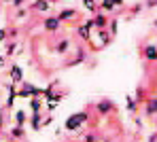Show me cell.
<instances>
[{
	"instance_id": "1",
	"label": "cell",
	"mask_w": 157,
	"mask_h": 142,
	"mask_svg": "<svg viewBox=\"0 0 157 142\" xmlns=\"http://www.w3.org/2000/svg\"><path fill=\"white\" fill-rule=\"evenodd\" d=\"M85 121H87V113H85V110L70 114V117H68V121H66V129H68V132H77Z\"/></svg>"
},
{
	"instance_id": "2",
	"label": "cell",
	"mask_w": 157,
	"mask_h": 142,
	"mask_svg": "<svg viewBox=\"0 0 157 142\" xmlns=\"http://www.w3.org/2000/svg\"><path fill=\"white\" fill-rule=\"evenodd\" d=\"M9 77H11V83H24V70H21V66H17V64H13L11 66V72H9Z\"/></svg>"
},
{
	"instance_id": "3",
	"label": "cell",
	"mask_w": 157,
	"mask_h": 142,
	"mask_svg": "<svg viewBox=\"0 0 157 142\" xmlns=\"http://www.w3.org/2000/svg\"><path fill=\"white\" fill-rule=\"evenodd\" d=\"M113 108H115L113 100H106V98H104V100H100V102L96 104V110H98L100 114H108L110 110H113Z\"/></svg>"
},
{
	"instance_id": "4",
	"label": "cell",
	"mask_w": 157,
	"mask_h": 142,
	"mask_svg": "<svg viewBox=\"0 0 157 142\" xmlns=\"http://www.w3.org/2000/svg\"><path fill=\"white\" fill-rule=\"evenodd\" d=\"M59 26H62V21H59L55 15L45 17V30H47V32H57V30H59Z\"/></svg>"
},
{
	"instance_id": "5",
	"label": "cell",
	"mask_w": 157,
	"mask_h": 142,
	"mask_svg": "<svg viewBox=\"0 0 157 142\" xmlns=\"http://www.w3.org/2000/svg\"><path fill=\"white\" fill-rule=\"evenodd\" d=\"M77 15H78V13L75 11V9H62V11H59L55 17H57L59 21H70V19H75Z\"/></svg>"
},
{
	"instance_id": "6",
	"label": "cell",
	"mask_w": 157,
	"mask_h": 142,
	"mask_svg": "<svg viewBox=\"0 0 157 142\" xmlns=\"http://www.w3.org/2000/svg\"><path fill=\"white\" fill-rule=\"evenodd\" d=\"M144 114H147V117L157 114V95L151 98V100H147V104H144Z\"/></svg>"
},
{
	"instance_id": "7",
	"label": "cell",
	"mask_w": 157,
	"mask_h": 142,
	"mask_svg": "<svg viewBox=\"0 0 157 142\" xmlns=\"http://www.w3.org/2000/svg\"><path fill=\"white\" fill-rule=\"evenodd\" d=\"M30 127H32L34 132H38V129L43 127V114L40 113H34L30 117Z\"/></svg>"
},
{
	"instance_id": "8",
	"label": "cell",
	"mask_w": 157,
	"mask_h": 142,
	"mask_svg": "<svg viewBox=\"0 0 157 142\" xmlns=\"http://www.w3.org/2000/svg\"><path fill=\"white\" fill-rule=\"evenodd\" d=\"M49 4H51L49 0H34V2H32V9L38 11V13H47V11H49Z\"/></svg>"
},
{
	"instance_id": "9",
	"label": "cell",
	"mask_w": 157,
	"mask_h": 142,
	"mask_svg": "<svg viewBox=\"0 0 157 142\" xmlns=\"http://www.w3.org/2000/svg\"><path fill=\"white\" fill-rule=\"evenodd\" d=\"M43 104H45V100H40V95H34V98H30V108H32L34 113H40Z\"/></svg>"
},
{
	"instance_id": "10",
	"label": "cell",
	"mask_w": 157,
	"mask_h": 142,
	"mask_svg": "<svg viewBox=\"0 0 157 142\" xmlns=\"http://www.w3.org/2000/svg\"><path fill=\"white\" fill-rule=\"evenodd\" d=\"M77 32H78V36H81L83 40H89V38H91V28H89L87 24L78 26V28H77Z\"/></svg>"
},
{
	"instance_id": "11",
	"label": "cell",
	"mask_w": 157,
	"mask_h": 142,
	"mask_svg": "<svg viewBox=\"0 0 157 142\" xmlns=\"http://www.w3.org/2000/svg\"><path fill=\"white\" fill-rule=\"evenodd\" d=\"M94 26H96L98 30H102L106 26V17L102 15V11H98V13L94 15Z\"/></svg>"
},
{
	"instance_id": "12",
	"label": "cell",
	"mask_w": 157,
	"mask_h": 142,
	"mask_svg": "<svg viewBox=\"0 0 157 142\" xmlns=\"http://www.w3.org/2000/svg\"><path fill=\"white\" fill-rule=\"evenodd\" d=\"M144 57H147L149 62H155L157 59V47L155 45H149V47L144 49Z\"/></svg>"
},
{
	"instance_id": "13",
	"label": "cell",
	"mask_w": 157,
	"mask_h": 142,
	"mask_svg": "<svg viewBox=\"0 0 157 142\" xmlns=\"http://www.w3.org/2000/svg\"><path fill=\"white\" fill-rule=\"evenodd\" d=\"M68 51H70V40H68V38H62V40L57 43V53L64 55V53H68Z\"/></svg>"
},
{
	"instance_id": "14",
	"label": "cell",
	"mask_w": 157,
	"mask_h": 142,
	"mask_svg": "<svg viewBox=\"0 0 157 142\" xmlns=\"http://www.w3.org/2000/svg\"><path fill=\"white\" fill-rule=\"evenodd\" d=\"M11 138H15V140H21L24 138V125H15V127H11Z\"/></svg>"
},
{
	"instance_id": "15",
	"label": "cell",
	"mask_w": 157,
	"mask_h": 142,
	"mask_svg": "<svg viewBox=\"0 0 157 142\" xmlns=\"http://www.w3.org/2000/svg\"><path fill=\"white\" fill-rule=\"evenodd\" d=\"M125 106H128V110L134 113V110L138 108V100H136V98H132V95H128V98H125Z\"/></svg>"
},
{
	"instance_id": "16",
	"label": "cell",
	"mask_w": 157,
	"mask_h": 142,
	"mask_svg": "<svg viewBox=\"0 0 157 142\" xmlns=\"http://www.w3.org/2000/svg\"><path fill=\"white\" fill-rule=\"evenodd\" d=\"M26 121H28L26 110H15V123H17V125H24Z\"/></svg>"
},
{
	"instance_id": "17",
	"label": "cell",
	"mask_w": 157,
	"mask_h": 142,
	"mask_svg": "<svg viewBox=\"0 0 157 142\" xmlns=\"http://www.w3.org/2000/svg\"><path fill=\"white\" fill-rule=\"evenodd\" d=\"M83 6H85L89 13H98V4H96V0H83Z\"/></svg>"
},
{
	"instance_id": "18",
	"label": "cell",
	"mask_w": 157,
	"mask_h": 142,
	"mask_svg": "<svg viewBox=\"0 0 157 142\" xmlns=\"http://www.w3.org/2000/svg\"><path fill=\"white\" fill-rule=\"evenodd\" d=\"M98 11H115V2L113 0H102V4H100Z\"/></svg>"
},
{
	"instance_id": "19",
	"label": "cell",
	"mask_w": 157,
	"mask_h": 142,
	"mask_svg": "<svg viewBox=\"0 0 157 142\" xmlns=\"http://www.w3.org/2000/svg\"><path fill=\"white\" fill-rule=\"evenodd\" d=\"M15 51H17V45H15V43H9V45H6V51H4V55L9 57V55H13Z\"/></svg>"
},
{
	"instance_id": "20",
	"label": "cell",
	"mask_w": 157,
	"mask_h": 142,
	"mask_svg": "<svg viewBox=\"0 0 157 142\" xmlns=\"http://www.w3.org/2000/svg\"><path fill=\"white\" fill-rule=\"evenodd\" d=\"M108 32H110L113 36L117 34V19H113V21H110V28H108Z\"/></svg>"
},
{
	"instance_id": "21",
	"label": "cell",
	"mask_w": 157,
	"mask_h": 142,
	"mask_svg": "<svg viewBox=\"0 0 157 142\" xmlns=\"http://www.w3.org/2000/svg\"><path fill=\"white\" fill-rule=\"evenodd\" d=\"M51 123H53V117H47V119L43 117V127H47V125H51Z\"/></svg>"
},
{
	"instance_id": "22",
	"label": "cell",
	"mask_w": 157,
	"mask_h": 142,
	"mask_svg": "<svg viewBox=\"0 0 157 142\" xmlns=\"http://www.w3.org/2000/svg\"><path fill=\"white\" fill-rule=\"evenodd\" d=\"M96 140H98V138H96L94 134H87V136H85V142H96Z\"/></svg>"
},
{
	"instance_id": "23",
	"label": "cell",
	"mask_w": 157,
	"mask_h": 142,
	"mask_svg": "<svg viewBox=\"0 0 157 142\" xmlns=\"http://www.w3.org/2000/svg\"><path fill=\"white\" fill-rule=\"evenodd\" d=\"M24 2H26V0H11V4H13V6H21Z\"/></svg>"
},
{
	"instance_id": "24",
	"label": "cell",
	"mask_w": 157,
	"mask_h": 142,
	"mask_svg": "<svg viewBox=\"0 0 157 142\" xmlns=\"http://www.w3.org/2000/svg\"><path fill=\"white\" fill-rule=\"evenodd\" d=\"M4 38H6V30H2V28H0V43H2Z\"/></svg>"
},
{
	"instance_id": "25",
	"label": "cell",
	"mask_w": 157,
	"mask_h": 142,
	"mask_svg": "<svg viewBox=\"0 0 157 142\" xmlns=\"http://www.w3.org/2000/svg\"><path fill=\"white\" fill-rule=\"evenodd\" d=\"M28 15V11H24V9H19V11H17V17H26Z\"/></svg>"
},
{
	"instance_id": "26",
	"label": "cell",
	"mask_w": 157,
	"mask_h": 142,
	"mask_svg": "<svg viewBox=\"0 0 157 142\" xmlns=\"http://www.w3.org/2000/svg\"><path fill=\"white\" fill-rule=\"evenodd\" d=\"M4 62H6V55H0V68H4Z\"/></svg>"
},
{
	"instance_id": "27",
	"label": "cell",
	"mask_w": 157,
	"mask_h": 142,
	"mask_svg": "<svg viewBox=\"0 0 157 142\" xmlns=\"http://www.w3.org/2000/svg\"><path fill=\"white\" fill-rule=\"evenodd\" d=\"M113 2H115V6H121L123 4V0H113Z\"/></svg>"
},
{
	"instance_id": "28",
	"label": "cell",
	"mask_w": 157,
	"mask_h": 142,
	"mask_svg": "<svg viewBox=\"0 0 157 142\" xmlns=\"http://www.w3.org/2000/svg\"><path fill=\"white\" fill-rule=\"evenodd\" d=\"M155 28H157V19H155Z\"/></svg>"
}]
</instances>
